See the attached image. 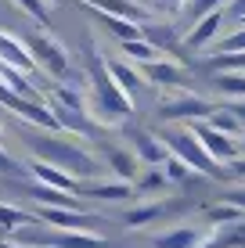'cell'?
Masks as SVG:
<instances>
[{"mask_svg": "<svg viewBox=\"0 0 245 248\" xmlns=\"http://www.w3.org/2000/svg\"><path fill=\"white\" fill-rule=\"evenodd\" d=\"M25 148L33 151L40 162L69 173L72 180H98L101 162L90 155L87 148H80L76 140H65V137H50V133H25Z\"/></svg>", "mask_w": 245, "mask_h": 248, "instance_id": "cell-1", "label": "cell"}, {"mask_svg": "<svg viewBox=\"0 0 245 248\" xmlns=\"http://www.w3.org/2000/svg\"><path fill=\"white\" fill-rule=\"evenodd\" d=\"M159 140L166 144L170 155H177L184 166H191L198 176H224V166L209 158V151L202 148V140L191 130H184V126H166V130L159 133Z\"/></svg>", "mask_w": 245, "mask_h": 248, "instance_id": "cell-2", "label": "cell"}, {"mask_svg": "<svg viewBox=\"0 0 245 248\" xmlns=\"http://www.w3.org/2000/svg\"><path fill=\"white\" fill-rule=\"evenodd\" d=\"M90 90H94V105L98 112L108 119V123H119L133 112V101L115 87L112 72H108V62H101L98 54H90Z\"/></svg>", "mask_w": 245, "mask_h": 248, "instance_id": "cell-3", "label": "cell"}, {"mask_svg": "<svg viewBox=\"0 0 245 248\" xmlns=\"http://www.w3.org/2000/svg\"><path fill=\"white\" fill-rule=\"evenodd\" d=\"M213 112H216V105H209L198 93H177V97H166L159 105V119H166V123H188V126L206 123Z\"/></svg>", "mask_w": 245, "mask_h": 248, "instance_id": "cell-4", "label": "cell"}, {"mask_svg": "<svg viewBox=\"0 0 245 248\" xmlns=\"http://www.w3.org/2000/svg\"><path fill=\"white\" fill-rule=\"evenodd\" d=\"M22 248H105V237L90 234V230H50V234H25L18 230Z\"/></svg>", "mask_w": 245, "mask_h": 248, "instance_id": "cell-5", "label": "cell"}, {"mask_svg": "<svg viewBox=\"0 0 245 248\" xmlns=\"http://www.w3.org/2000/svg\"><path fill=\"white\" fill-rule=\"evenodd\" d=\"M25 47H29V54H33V62H36V68L50 72L54 79H65V76H69V54L62 50V44H58V40L44 36V32H33V36L25 40Z\"/></svg>", "mask_w": 245, "mask_h": 248, "instance_id": "cell-6", "label": "cell"}, {"mask_svg": "<svg viewBox=\"0 0 245 248\" xmlns=\"http://www.w3.org/2000/svg\"><path fill=\"white\" fill-rule=\"evenodd\" d=\"M188 130H191V133H195L198 140H202V148L209 151V158H213V162H224V166H231V162L242 155V151H238V144H234L227 133L213 130L209 123H191Z\"/></svg>", "mask_w": 245, "mask_h": 248, "instance_id": "cell-7", "label": "cell"}, {"mask_svg": "<svg viewBox=\"0 0 245 248\" xmlns=\"http://www.w3.org/2000/svg\"><path fill=\"white\" fill-rule=\"evenodd\" d=\"M130 144H133V155H137V162H145V166H151V169L166 166V158H170L166 144L159 140L151 130H130Z\"/></svg>", "mask_w": 245, "mask_h": 248, "instance_id": "cell-8", "label": "cell"}, {"mask_svg": "<svg viewBox=\"0 0 245 248\" xmlns=\"http://www.w3.org/2000/svg\"><path fill=\"white\" fill-rule=\"evenodd\" d=\"M36 219L47 223V227H54V230H87L90 223H98V219L90 216V212H83V209H44V205L36 209Z\"/></svg>", "mask_w": 245, "mask_h": 248, "instance_id": "cell-9", "label": "cell"}, {"mask_svg": "<svg viewBox=\"0 0 245 248\" xmlns=\"http://www.w3.org/2000/svg\"><path fill=\"white\" fill-rule=\"evenodd\" d=\"M0 62L11 65V68H18V72H25V76H36V62H33L29 47H25L18 36L4 32V29H0Z\"/></svg>", "mask_w": 245, "mask_h": 248, "instance_id": "cell-10", "label": "cell"}, {"mask_svg": "<svg viewBox=\"0 0 245 248\" xmlns=\"http://www.w3.org/2000/svg\"><path fill=\"white\" fill-rule=\"evenodd\" d=\"M76 191L83 198H98V202H126L133 194V184H123V180H83Z\"/></svg>", "mask_w": 245, "mask_h": 248, "instance_id": "cell-11", "label": "cell"}, {"mask_svg": "<svg viewBox=\"0 0 245 248\" xmlns=\"http://www.w3.org/2000/svg\"><path fill=\"white\" fill-rule=\"evenodd\" d=\"M141 79L151 83V87H166V90H177L184 83V72H180V65H173V62H148V65H141Z\"/></svg>", "mask_w": 245, "mask_h": 248, "instance_id": "cell-12", "label": "cell"}, {"mask_svg": "<svg viewBox=\"0 0 245 248\" xmlns=\"http://www.w3.org/2000/svg\"><path fill=\"white\" fill-rule=\"evenodd\" d=\"M29 173H33V180L36 184H44V187H54V191H76L80 187V180H72L69 173H62V169H54V166H47V162H40V158H33L29 162Z\"/></svg>", "mask_w": 245, "mask_h": 248, "instance_id": "cell-13", "label": "cell"}, {"mask_svg": "<svg viewBox=\"0 0 245 248\" xmlns=\"http://www.w3.org/2000/svg\"><path fill=\"white\" fill-rule=\"evenodd\" d=\"M224 22H227V15H224V11L206 15L202 22H195V29L188 32V40H184V44H188L191 50H202L206 44H213V40H216V32H220V25H224Z\"/></svg>", "mask_w": 245, "mask_h": 248, "instance_id": "cell-14", "label": "cell"}, {"mask_svg": "<svg viewBox=\"0 0 245 248\" xmlns=\"http://www.w3.org/2000/svg\"><path fill=\"white\" fill-rule=\"evenodd\" d=\"M105 166L112 169L115 180H123V184H130L133 176H137V155L126 151V148H108L105 151Z\"/></svg>", "mask_w": 245, "mask_h": 248, "instance_id": "cell-15", "label": "cell"}, {"mask_svg": "<svg viewBox=\"0 0 245 248\" xmlns=\"http://www.w3.org/2000/svg\"><path fill=\"white\" fill-rule=\"evenodd\" d=\"M29 194L36 198V205H44V209H80V198L69 191H54V187H44V184H33Z\"/></svg>", "mask_w": 245, "mask_h": 248, "instance_id": "cell-16", "label": "cell"}, {"mask_svg": "<svg viewBox=\"0 0 245 248\" xmlns=\"http://www.w3.org/2000/svg\"><path fill=\"white\" fill-rule=\"evenodd\" d=\"M151 248H202V234L195 227H173L166 234H159Z\"/></svg>", "mask_w": 245, "mask_h": 248, "instance_id": "cell-17", "label": "cell"}, {"mask_svg": "<svg viewBox=\"0 0 245 248\" xmlns=\"http://www.w3.org/2000/svg\"><path fill=\"white\" fill-rule=\"evenodd\" d=\"M108 72H112V79H115V87H119L130 101H137V93L141 87H145V79L137 76V68H130L126 62H108Z\"/></svg>", "mask_w": 245, "mask_h": 248, "instance_id": "cell-18", "label": "cell"}, {"mask_svg": "<svg viewBox=\"0 0 245 248\" xmlns=\"http://www.w3.org/2000/svg\"><path fill=\"white\" fill-rule=\"evenodd\" d=\"M33 223H36V216H29V212H22V209H15V205L0 202V230H7V234H18V230L33 227Z\"/></svg>", "mask_w": 245, "mask_h": 248, "instance_id": "cell-19", "label": "cell"}, {"mask_svg": "<svg viewBox=\"0 0 245 248\" xmlns=\"http://www.w3.org/2000/svg\"><path fill=\"white\" fill-rule=\"evenodd\" d=\"M119 50L130 62H137V65H148V62H159V50H155V44H148L145 36L141 40H126V44H119Z\"/></svg>", "mask_w": 245, "mask_h": 248, "instance_id": "cell-20", "label": "cell"}, {"mask_svg": "<svg viewBox=\"0 0 245 248\" xmlns=\"http://www.w3.org/2000/svg\"><path fill=\"white\" fill-rule=\"evenodd\" d=\"M231 4V0H184V18L188 22H202L206 15H213V11H224V7Z\"/></svg>", "mask_w": 245, "mask_h": 248, "instance_id": "cell-21", "label": "cell"}, {"mask_svg": "<svg viewBox=\"0 0 245 248\" xmlns=\"http://www.w3.org/2000/svg\"><path fill=\"white\" fill-rule=\"evenodd\" d=\"M166 212V202H148V205H137V209L126 212V227H148L151 219H159Z\"/></svg>", "mask_w": 245, "mask_h": 248, "instance_id": "cell-22", "label": "cell"}, {"mask_svg": "<svg viewBox=\"0 0 245 248\" xmlns=\"http://www.w3.org/2000/svg\"><path fill=\"white\" fill-rule=\"evenodd\" d=\"M206 219L209 223H216V227H231V223H242L245 219V212L242 209H234V205H227V202H220V205H209L206 209Z\"/></svg>", "mask_w": 245, "mask_h": 248, "instance_id": "cell-23", "label": "cell"}, {"mask_svg": "<svg viewBox=\"0 0 245 248\" xmlns=\"http://www.w3.org/2000/svg\"><path fill=\"white\" fill-rule=\"evenodd\" d=\"M216 90L227 97H245V72H224L216 76Z\"/></svg>", "mask_w": 245, "mask_h": 248, "instance_id": "cell-24", "label": "cell"}, {"mask_svg": "<svg viewBox=\"0 0 245 248\" xmlns=\"http://www.w3.org/2000/svg\"><path fill=\"white\" fill-rule=\"evenodd\" d=\"M209 126H213V130H220V133H227V137H234V133H242V123L238 119H234L231 112H227V108H216L213 115L206 119Z\"/></svg>", "mask_w": 245, "mask_h": 248, "instance_id": "cell-25", "label": "cell"}, {"mask_svg": "<svg viewBox=\"0 0 245 248\" xmlns=\"http://www.w3.org/2000/svg\"><path fill=\"white\" fill-rule=\"evenodd\" d=\"M166 173L163 169H148L145 176H137V194H155V191H166Z\"/></svg>", "mask_w": 245, "mask_h": 248, "instance_id": "cell-26", "label": "cell"}, {"mask_svg": "<svg viewBox=\"0 0 245 248\" xmlns=\"http://www.w3.org/2000/svg\"><path fill=\"white\" fill-rule=\"evenodd\" d=\"M163 173H166V180H170V184H184V180H191V176H195V169L184 166L177 155H170V158H166V166H163Z\"/></svg>", "mask_w": 245, "mask_h": 248, "instance_id": "cell-27", "label": "cell"}, {"mask_svg": "<svg viewBox=\"0 0 245 248\" xmlns=\"http://www.w3.org/2000/svg\"><path fill=\"white\" fill-rule=\"evenodd\" d=\"M15 4H18L25 15H33V18H36L40 25H44V22H50V18H47V7H44V0H15Z\"/></svg>", "mask_w": 245, "mask_h": 248, "instance_id": "cell-28", "label": "cell"}, {"mask_svg": "<svg viewBox=\"0 0 245 248\" xmlns=\"http://www.w3.org/2000/svg\"><path fill=\"white\" fill-rule=\"evenodd\" d=\"M224 54H245V29H238L234 36H227L224 44H220Z\"/></svg>", "mask_w": 245, "mask_h": 248, "instance_id": "cell-29", "label": "cell"}, {"mask_svg": "<svg viewBox=\"0 0 245 248\" xmlns=\"http://www.w3.org/2000/svg\"><path fill=\"white\" fill-rule=\"evenodd\" d=\"M0 173H4V176H22V173H25V166H22V162H15L4 148H0Z\"/></svg>", "mask_w": 245, "mask_h": 248, "instance_id": "cell-30", "label": "cell"}, {"mask_svg": "<svg viewBox=\"0 0 245 248\" xmlns=\"http://www.w3.org/2000/svg\"><path fill=\"white\" fill-rule=\"evenodd\" d=\"M224 15H227V18H231V22H245V0H231Z\"/></svg>", "mask_w": 245, "mask_h": 248, "instance_id": "cell-31", "label": "cell"}, {"mask_svg": "<svg viewBox=\"0 0 245 248\" xmlns=\"http://www.w3.org/2000/svg\"><path fill=\"white\" fill-rule=\"evenodd\" d=\"M224 202H227V205H234V209H242V212H245V187H242V191H231V194H227Z\"/></svg>", "mask_w": 245, "mask_h": 248, "instance_id": "cell-32", "label": "cell"}, {"mask_svg": "<svg viewBox=\"0 0 245 248\" xmlns=\"http://www.w3.org/2000/svg\"><path fill=\"white\" fill-rule=\"evenodd\" d=\"M227 112H231V115L245 126V101H231V105H227Z\"/></svg>", "mask_w": 245, "mask_h": 248, "instance_id": "cell-33", "label": "cell"}, {"mask_svg": "<svg viewBox=\"0 0 245 248\" xmlns=\"http://www.w3.org/2000/svg\"><path fill=\"white\" fill-rule=\"evenodd\" d=\"M227 169H231L234 176H245V158L238 155V158H234V162H231V166H227Z\"/></svg>", "mask_w": 245, "mask_h": 248, "instance_id": "cell-34", "label": "cell"}, {"mask_svg": "<svg viewBox=\"0 0 245 248\" xmlns=\"http://www.w3.org/2000/svg\"><path fill=\"white\" fill-rule=\"evenodd\" d=\"M159 4H163V7H170V11H180V7H184V0H159Z\"/></svg>", "mask_w": 245, "mask_h": 248, "instance_id": "cell-35", "label": "cell"}, {"mask_svg": "<svg viewBox=\"0 0 245 248\" xmlns=\"http://www.w3.org/2000/svg\"><path fill=\"white\" fill-rule=\"evenodd\" d=\"M238 151H242V158H245V133H242V140H238Z\"/></svg>", "mask_w": 245, "mask_h": 248, "instance_id": "cell-36", "label": "cell"}, {"mask_svg": "<svg viewBox=\"0 0 245 248\" xmlns=\"http://www.w3.org/2000/svg\"><path fill=\"white\" fill-rule=\"evenodd\" d=\"M0 144H4V130H0Z\"/></svg>", "mask_w": 245, "mask_h": 248, "instance_id": "cell-37", "label": "cell"}, {"mask_svg": "<svg viewBox=\"0 0 245 248\" xmlns=\"http://www.w3.org/2000/svg\"><path fill=\"white\" fill-rule=\"evenodd\" d=\"M54 4H62V0H54Z\"/></svg>", "mask_w": 245, "mask_h": 248, "instance_id": "cell-38", "label": "cell"}]
</instances>
